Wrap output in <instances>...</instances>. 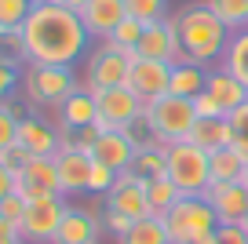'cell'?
Instances as JSON below:
<instances>
[{"mask_svg":"<svg viewBox=\"0 0 248 244\" xmlns=\"http://www.w3.org/2000/svg\"><path fill=\"white\" fill-rule=\"evenodd\" d=\"M15 186H18V171H15V168H8V164L0 160V200L11 197V193H15Z\"/></svg>","mask_w":248,"mask_h":244,"instance_id":"b9f144b4","label":"cell"},{"mask_svg":"<svg viewBox=\"0 0 248 244\" xmlns=\"http://www.w3.org/2000/svg\"><path fill=\"white\" fill-rule=\"evenodd\" d=\"M0 160H4V164H8V168H26V164H30V153H26L22 150V146H11V150L8 153H4V157H0Z\"/></svg>","mask_w":248,"mask_h":244,"instance_id":"7bdbcfd3","label":"cell"},{"mask_svg":"<svg viewBox=\"0 0 248 244\" xmlns=\"http://www.w3.org/2000/svg\"><path fill=\"white\" fill-rule=\"evenodd\" d=\"M113 183H117V171L95 160V164H92V179H88V193H92V197H106Z\"/></svg>","mask_w":248,"mask_h":244,"instance_id":"e575fe53","label":"cell"},{"mask_svg":"<svg viewBox=\"0 0 248 244\" xmlns=\"http://www.w3.org/2000/svg\"><path fill=\"white\" fill-rule=\"evenodd\" d=\"M248 168V157L237 146H226V150L212 153V183H241Z\"/></svg>","mask_w":248,"mask_h":244,"instance_id":"cb8c5ba5","label":"cell"},{"mask_svg":"<svg viewBox=\"0 0 248 244\" xmlns=\"http://www.w3.org/2000/svg\"><path fill=\"white\" fill-rule=\"evenodd\" d=\"M241 183H245V186H248V168H245V179H241Z\"/></svg>","mask_w":248,"mask_h":244,"instance_id":"681fc988","label":"cell"},{"mask_svg":"<svg viewBox=\"0 0 248 244\" xmlns=\"http://www.w3.org/2000/svg\"><path fill=\"white\" fill-rule=\"evenodd\" d=\"M22 88H26V99L37 109H59L62 102L80 88V80H77V69L73 66L30 62V66H26V76H22Z\"/></svg>","mask_w":248,"mask_h":244,"instance_id":"5b68a950","label":"cell"},{"mask_svg":"<svg viewBox=\"0 0 248 244\" xmlns=\"http://www.w3.org/2000/svg\"><path fill=\"white\" fill-rule=\"evenodd\" d=\"M186 142L201 146L204 153L226 150V146H233L230 121H226V117H197V124H194V131H190V138H186Z\"/></svg>","mask_w":248,"mask_h":244,"instance_id":"7402d4cb","label":"cell"},{"mask_svg":"<svg viewBox=\"0 0 248 244\" xmlns=\"http://www.w3.org/2000/svg\"><path fill=\"white\" fill-rule=\"evenodd\" d=\"M216 241L219 244H248V233L241 222H223V226L216 229Z\"/></svg>","mask_w":248,"mask_h":244,"instance_id":"f35d334b","label":"cell"},{"mask_svg":"<svg viewBox=\"0 0 248 244\" xmlns=\"http://www.w3.org/2000/svg\"><path fill=\"white\" fill-rule=\"evenodd\" d=\"M0 244H22V237H18V226H11V222H0Z\"/></svg>","mask_w":248,"mask_h":244,"instance_id":"ee69618b","label":"cell"},{"mask_svg":"<svg viewBox=\"0 0 248 244\" xmlns=\"http://www.w3.org/2000/svg\"><path fill=\"white\" fill-rule=\"evenodd\" d=\"M132 171L139 179H157L164 175V146H154V150H139L132 160Z\"/></svg>","mask_w":248,"mask_h":244,"instance_id":"4dcf8cb0","label":"cell"},{"mask_svg":"<svg viewBox=\"0 0 248 244\" xmlns=\"http://www.w3.org/2000/svg\"><path fill=\"white\" fill-rule=\"evenodd\" d=\"M219 226L223 222L204 197H179L175 208L164 215V229L171 244H197L201 237H212Z\"/></svg>","mask_w":248,"mask_h":244,"instance_id":"8992f818","label":"cell"},{"mask_svg":"<svg viewBox=\"0 0 248 244\" xmlns=\"http://www.w3.org/2000/svg\"><path fill=\"white\" fill-rule=\"evenodd\" d=\"M241 226H245V233H248V215H245V219H241Z\"/></svg>","mask_w":248,"mask_h":244,"instance_id":"c3c4849f","label":"cell"},{"mask_svg":"<svg viewBox=\"0 0 248 244\" xmlns=\"http://www.w3.org/2000/svg\"><path fill=\"white\" fill-rule=\"evenodd\" d=\"M26 215V200L18 197V193H11V197L0 200V222H11V226H18Z\"/></svg>","mask_w":248,"mask_h":244,"instance_id":"74e56055","label":"cell"},{"mask_svg":"<svg viewBox=\"0 0 248 244\" xmlns=\"http://www.w3.org/2000/svg\"><path fill=\"white\" fill-rule=\"evenodd\" d=\"M95 102H99V121H95L99 131H124L142 117V99L128 84L95 92Z\"/></svg>","mask_w":248,"mask_h":244,"instance_id":"ba28073f","label":"cell"},{"mask_svg":"<svg viewBox=\"0 0 248 244\" xmlns=\"http://www.w3.org/2000/svg\"><path fill=\"white\" fill-rule=\"evenodd\" d=\"M132 59H154V62H186L183 55V40H179L175 18H161V22H150L142 30V40L135 44Z\"/></svg>","mask_w":248,"mask_h":244,"instance_id":"30bf717a","label":"cell"},{"mask_svg":"<svg viewBox=\"0 0 248 244\" xmlns=\"http://www.w3.org/2000/svg\"><path fill=\"white\" fill-rule=\"evenodd\" d=\"M183 197V193L171 186L168 175H157V179H146V200H150V212L157 215V219H164V215L175 208V200Z\"/></svg>","mask_w":248,"mask_h":244,"instance_id":"484cf974","label":"cell"},{"mask_svg":"<svg viewBox=\"0 0 248 244\" xmlns=\"http://www.w3.org/2000/svg\"><path fill=\"white\" fill-rule=\"evenodd\" d=\"M128 73H132V55L117 51L109 44H99L84 62V88H92V92L121 88V84H128Z\"/></svg>","mask_w":248,"mask_h":244,"instance_id":"52a82bcc","label":"cell"},{"mask_svg":"<svg viewBox=\"0 0 248 244\" xmlns=\"http://www.w3.org/2000/svg\"><path fill=\"white\" fill-rule=\"evenodd\" d=\"M194 109H197V117H226V109L219 106V102L212 99L208 92H201V95L194 99Z\"/></svg>","mask_w":248,"mask_h":244,"instance_id":"60d3db41","label":"cell"},{"mask_svg":"<svg viewBox=\"0 0 248 244\" xmlns=\"http://www.w3.org/2000/svg\"><path fill=\"white\" fill-rule=\"evenodd\" d=\"M15 193L33 204V200H47V197H62L59 186V168H55V157H30L26 168H18V186Z\"/></svg>","mask_w":248,"mask_h":244,"instance_id":"8fae6325","label":"cell"},{"mask_svg":"<svg viewBox=\"0 0 248 244\" xmlns=\"http://www.w3.org/2000/svg\"><path fill=\"white\" fill-rule=\"evenodd\" d=\"M142 30H146V26H142L139 18L128 15V18H124V22L117 26V30L109 33L106 40H102V44H109V47H117V51H128V55H132V51H135V44L142 40Z\"/></svg>","mask_w":248,"mask_h":244,"instance_id":"f546056e","label":"cell"},{"mask_svg":"<svg viewBox=\"0 0 248 244\" xmlns=\"http://www.w3.org/2000/svg\"><path fill=\"white\" fill-rule=\"evenodd\" d=\"M142 117H146L150 131L161 146H171V142H186L190 131L197 124V109H194V99H179V95H161V99L146 102L142 106Z\"/></svg>","mask_w":248,"mask_h":244,"instance_id":"277c9868","label":"cell"},{"mask_svg":"<svg viewBox=\"0 0 248 244\" xmlns=\"http://www.w3.org/2000/svg\"><path fill=\"white\" fill-rule=\"evenodd\" d=\"M135 153L139 150L132 146L128 131H99V138H95V146H92V160L113 168L117 175H121V171H132Z\"/></svg>","mask_w":248,"mask_h":244,"instance_id":"e0dca14e","label":"cell"},{"mask_svg":"<svg viewBox=\"0 0 248 244\" xmlns=\"http://www.w3.org/2000/svg\"><path fill=\"white\" fill-rule=\"evenodd\" d=\"M80 18H84V30L92 33V40H106L128 18V8H124V0H88L80 8Z\"/></svg>","mask_w":248,"mask_h":244,"instance_id":"ffe728a7","label":"cell"},{"mask_svg":"<svg viewBox=\"0 0 248 244\" xmlns=\"http://www.w3.org/2000/svg\"><path fill=\"white\" fill-rule=\"evenodd\" d=\"M212 11L226 22V30L237 33V30H248V0H204Z\"/></svg>","mask_w":248,"mask_h":244,"instance_id":"f1b7e54d","label":"cell"},{"mask_svg":"<svg viewBox=\"0 0 248 244\" xmlns=\"http://www.w3.org/2000/svg\"><path fill=\"white\" fill-rule=\"evenodd\" d=\"M55 4H62V8H70V11H80L88 0H55Z\"/></svg>","mask_w":248,"mask_h":244,"instance_id":"f6af8a7d","label":"cell"},{"mask_svg":"<svg viewBox=\"0 0 248 244\" xmlns=\"http://www.w3.org/2000/svg\"><path fill=\"white\" fill-rule=\"evenodd\" d=\"M18 146H22L30 157H55L62 150V135L59 124H47L44 117H22L18 121Z\"/></svg>","mask_w":248,"mask_h":244,"instance_id":"9a60e30c","label":"cell"},{"mask_svg":"<svg viewBox=\"0 0 248 244\" xmlns=\"http://www.w3.org/2000/svg\"><path fill=\"white\" fill-rule=\"evenodd\" d=\"M30 4L33 8H44V4H51V0H30Z\"/></svg>","mask_w":248,"mask_h":244,"instance_id":"7dc6e473","label":"cell"},{"mask_svg":"<svg viewBox=\"0 0 248 244\" xmlns=\"http://www.w3.org/2000/svg\"><path fill=\"white\" fill-rule=\"evenodd\" d=\"M66 215V197H47L26 204V215L18 222V237L22 244H51L59 233V222Z\"/></svg>","mask_w":248,"mask_h":244,"instance_id":"9c48e42d","label":"cell"},{"mask_svg":"<svg viewBox=\"0 0 248 244\" xmlns=\"http://www.w3.org/2000/svg\"><path fill=\"white\" fill-rule=\"evenodd\" d=\"M171 84V62H154V59H132V73H128V88L142 99V106L161 95H168Z\"/></svg>","mask_w":248,"mask_h":244,"instance_id":"5bb4252c","label":"cell"},{"mask_svg":"<svg viewBox=\"0 0 248 244\" xmlns=\"http://www.w3.org/2000/svg\"><path fill=\"white\" fill-rule=\"evenodd\" d=\"M102 204L113 208V212L128 215L132 222L139 219H150V200H146V179H139L135 171H121L117 175V183L109 186V193L102 197Z\"/></svg>","mask_w":248,"mask_h":244,"instance_id":"4fadbf2b","label":"cell"},{"mask_svg":"<svg viewBox=\"0 0 248 244\" xmlns=\"http://www.w3.org/2000/svg\"><path fill=\"white\" fill-rule=\"evenodd\" d=\"M92 164H95L92 153H84V150H59V153H55V168H59L62 197H73V193H88Z\"/></svg>","mask_w":248,"mask_h":244,"instance_id":"2e32d148","label":"cell"},{"mask_svg":"<svg viewBox=\"0 0 248 244\" xmlns=\"http://www.w3.org/2000/svg\"><path fill=\"white\" fill-rule=\"evenodd\" d=\"M124 8H128L132 18H139L142 26L168 18V0H124Z\"/></svg>","mask_w":248,"mask_h":244,"instance_id":"1f68e13d","label":"cell"},{"mask_svg":"<svg viewBox=\"0 0 248 244\" xmlns=\"http://www.w3.org/2000/svg\"><path fill=\"white\" fill-rule=\"evenodd\" d=\"M30 0H0V30H22L30 18Z\"/></svg>","mask_w":248,"mask_h":244,"instance_id":"d6a6232c","label":"cell"},{"mask_svg":"<svg viewBox=\"0 0 248 244\" xmlns=\"http://www.w3.org/2000/svg\"><path fill=\"white\" fill-rule=\"evenodd\" d=\"M171 18H175L179 40H183L186 62H197V66H208V69H212V62H223L226 44H230L233 33L226 30V22L208 4H186Z\"/></svg>","mask_w":248,"mask_h":244,"instance_id":"7a4b0ae2","label":"cell"},{"mask_svg":"<svg viewBox=\"0 0 248 244\" xmlns=\"http://www.w3.org/2000/svg\"><path fill=\"white\" fill-rule=\"evenodd\" d=\"M0 62L4 66H30V51H26V37L22 30H0Z\"/></svg>","mask_w":248,"mask_h":244,"instance_id":"83f0119b","label":"cell"},{"mask_svg":"<svg viewBox=\"0 0 248 244\" xmlns=\"http://www.w3.org/2000/svg\"><path fill=\"white\" fill-rule=\"evenodd\" d=\"M204 200L216 208L219 222H241L248 215V186L245 183H212Z\"/></svg>","mask_w":248,"mask_h":244,"instance_id":"d6986e66","label":"cell"},{"mask_svg":"<svg viewBox=\"0 0 248 244\" xmlns=\"http://www.w3.org/2000/svg\"><path fill=\"white\" fill-rule=\"evenodd\" d=\"M164 175L183 197H204V190L212 186V153L194 142L164 146Z\"/></svg>","mask_w":248,"mask_h":244,"instance_id":"3957f363","label":"cell"},{"mask_svg":"<svg viewBox=\"0 0 248 244\" xmlns=\"http://www.w3.org/2000/svg\"><path fill=\"white\" fill-rule=\"evenodd\" d=\"M99 222H102V233H109V237H124V233H128V226H132V219L121 215V212H113V208H102Z\"/></svg>","mask_w":248,"mask_h":244,"instance_id":"8d00e7d4","label":"cell"},{"mask_svg":"<svg viewBox=\"0 0 248 244\" xmlns=\"http://www.w3.org/2000/svg\"><path fill=\"white\" fill-rule=\"evenodd\" d=\"M197 244H219V241H216V233H212V237H201Z\"/></svg>","mask_w":248,"mask_h":244,"instance_id":"bcb514c9","label":"cell"},{"mask_svg":"<svg viewBox=\"0 0 248 244\" xmlns=\"http://www.w3.org/2000/svg\"><path fill=\"white\" fill-rule=\"evenodd\" d=\"M18 146V117L8 109V102H0V157Z\"/></svg>","mask_w":248,"mask_h":244,"instance_id":"836d02e7","label":"cell"},{"mask_svg":"<svg viewBox=\"0 0 248 244\" xmlns=\"http://www.w3.org/2000/svg\"><path fill=\"white\" fill-rule=\"evenodd\" d=\"M55 121H59V131H73V128H95L99 121V102H95V92L80 84L70 99L55 109Z\"/></svg>","mask_w":248,"mask_h":244,"instance_id":"ac0fdd59","label":"cell"},{"mask_svg":"<svg viewBox=\"0 0 248 244\" xmlns=\"http://www.w3.org/2000/svg\"><path fill=\"white\" fill-rule=\"evenodd\" d=\"M117 244H171V241H168V229H164V219L150 215V219L132 222L128 233L117 237Z\"/></svg>","mask_w":248,"mask_h":244,"instance_id":"d4e9b609","label":"cell"},{"mask_svg":"<svg viewBox=\"0 0 248 244\" xmlns=\"http://www.w3.org/2000/svg\"><path fill=\"white\" fill-rule=\"evenodd\" d=\"M102 208L106 204H66V215H62L59 233H55L51 244H99Z\"/></svg>","mask_w":248,"mask_h":244,"instance_id":"7c38bea8","label":"cell"},{"mask_svg":"<svg viewBox=\"0 0 248 244\" xmlns=\"http://www.w3.org/2000/svg\"><path fill=\"white\" fill-rule=\"evenodd\" d=\"M204 92H208L212 99L226 109V117H230L237 106H245V102H248V88L241 84L230 69H223V66H219V69H208V84H204Z\"/></svg>","mask_w":248,"mask_h":244,"instance_id":"44dd1931","label":"cell"},{"mask_svg":"<svg viewBox=\"0 0 248 244\" xmlns=\"http://www.w3.org/2000/svg\"><path fill=\"white\" fill-rule=\"evenodd\" d=\"M223 69H230L241 84L248 88V30H237L226 44V55H223Z\"/></svg>","mask_w":248,"mask_h":244,"instance_id":"4316f807","label":"cell"},{"mask_svg":"<svg viewBox=\"0 0 248 244\" xmlns=\"http://www.w3.org/2000/svg\"><path fill=\"white\" fill-rule=\"evenodd\" d=\"M226 121H230V131H233V146L248 157V102H245V106H237Z\"/></svg>","mask_w":248,"mask_h":244,"instance_id":"d590c367","label":"cell"},{"mask_svg":"<svg viewBox=\"0 0 248 244\" xmlns=\"http://www.w3.org/2000/svg\"><path fill=\"white\" fill-rule=\"evenodd\" d=\"M26 37V51L30 62H44V66H77L88 55V40L92 33L84 30L80 11H70L62 4H44L33 8L30 18L22 26Z\"/></svg>","mask_w":248,"mask_h":244,"instance_id":"6da1fadb","label":"cell"},{"mask_svg":"<svg viewBox=\"0 0 248 244\" xmlns=\"http://www.w3.org/2000/svg\"><path fill=\"white\" fill-rule=\"evenodd\" d=\"M18 84H22V73H18L15 66H4V62H0V102L11 99V92H15Z\"/></svg>","mask_w":248,"mask_h":244,"instance_id":"ab89813d","label":"cell"},{"mask_svg":"<svg viewBox=\"0 0 248 244\" xmlns=\"http://www.w3.org/2000/svg\"><path fill=\"white\" fill-rule=\"evenodd\" d=\"M208 84V66H197V62H175L171 66V84L168 92L179 99H197Z\"/></svg>","mask_w":248,"mask_h":244,"instance_id":"603a6c76","label":"cell"}]
</instances>
